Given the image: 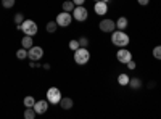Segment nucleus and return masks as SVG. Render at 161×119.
I'll use <instances>...</instances> for the list:
<instances>
[{"mask_svg": "<svg viewBox=\"0 0 161 119\" xmlns=\"http://www.w3.org/2000/svg\"><path fill=\"white\" fill-rule=\"evenodd\" d=\"M129 42H130V39H129V35H127L124 31L118 29V31H113V32H111V44H113L114 47L123 48V47H127Z\"/></svg>", "mask_w": 161, "mask_h": 119, "instance_id": "1", "label": "nucleus"}, {"mask_svg": "<svg viewBox=\"0 0 161 119\" xmlns=\"http://www.w3.org/2000/svg\"><path fill=\"white\" fill-rule=\"evenodd\" d=\"M73 58H74V63H76V64L84 66V64H87L89 60H90V51H89L86 47H79L77 50H74Z\"/></svg>", "mask_w": 161, "mask_h": 119, "instance_id": "2", "label": "nucleus"}, {"mask_svg": "<svg viewBox=\"0 0 161 119\" xmlns=\"http://www.w3.org/2000/svg\"><path fill=\"white\" fill-rule=\"evenodd\" d=\"M18 28H19V31L24 34V35H36L37 34V24H36V21H32V19H24L19 26H18Z\"/></svg>", "mask_w": 161, "mask_h": 119, "instance_id": "3", "label": "nucleus"}, {"mask_svg": "<svg viewBox=\"0 0 161 119\" xmlns=\"http://www.w3.org/2000/svg\"><path fill=\"white\" fill-rule=\"evenodd\" d=\"M71 15H73V19H76V21H79V23H84V21H87V18H89V11H87V8L82 7V5H76Z\"/></svg>", "mask_w": 161, "mask_h": 119, "instance_id": "4", "label": "nucleus"}, {"mask_svg": "<svg viewBox=\"0 0 161 119\" xmlns=\"http://www.w3.org/2000/svg\"><path fill=\"white\" fill-rule=\"evenodd\" d=\"M55 21H57V24L60 26V28H68V26L73 23V15L68 13V11H61V13L57 15Z\"/></svg>", "mask_w": 161, "mask_h": 119, "instance_id": "5", "label": "nucleus"}, {"mask_svg": "<svg viewBox=\"0 0 161 119\" xmlns=\"http://www.w3.org/2000/svg\"><path fill=\"white\" fill-rule=\"evenodd\" d=\"M61 92H60V89L58 87H50L48 90H47V100H48V103H52V105H60V100H61Z\"/></svg>", "mask_w": 161, "mask_h": 119, "instance_id": "6", "label": "nucleus"}, {"mask_svg": "<svg viewBox=\"0 0 161 119\" xmlns=\"http://www.w3.org/2000/svg\"><path fill=\"white\" fill-rule=\"evenodd\" d=\"M42 57H44V48H42V47L32 45V47L28 50V58H29V61H39V60H42Z\"/></svg>", "mask_w": 161, "mask_h": 119, "instance_id": "7", "label": "nucleus"}, {"mask_svg": "<svg viewBox=\"0 0 161 119\" xmlns=\"http://www.w3.org/2000/svg\"><path fill=\"white\" fill-rule=\"evenodd\" d=\"M98 28H100V31H102V32L111 34L113 31H116V21H113V19H110V18H105V19H102V21H100Z\"/></svg>", "mask_w": 161, "mask_h": 119, "instance_id": "8", "label": "nucleus"}, {"mask_svg": "<svg viewBox=\"0 0 161 119\" xmlns=\"http://www.w3.org/2000/svg\"><path fill=\"white\" fill-rule=\"evenodd\" d=\"M116 58H118V61H119V63L126 64V63H129V61L132 60V53H130V51H129L126 47H123V48H119V50H118Z\"/></svg>", "mask_w": 161, "mask_h": 119, "instance_id": "9", "label": "nucleus"}, {"mask_svg": "<svg viewBox=\"0 0 161 119\" xmlns=\"http://www.w3.org/2000/svg\"><path fill=\"white\" fill-rule=\"evenodd\" d=\"M48 100L45 98V100H36V103H34V111L37 113V114H45L47 111H48Z\"/></svg>", "mask_w": 161, "mask_h": 119, "instance_id": "10", "label": "nucleus"}, {"mask_svg": "<svg viewBox=\"0 0 161 119\" xmlns=\"http://www.w3.org/2000/svg\"><path fill=\"white\" fill-rule=\"evenodd\" d=\"M93 11H95V15H98V16H105L106 13H108V5L105 2H102V0H98V2H95V5H93Z\"/></svg>", "mask_w": 161, "mask_h": 119, "instance_id": "11", "label": "nucleus"}, {"mask_svg": "<svg viewBox=\"0 0 161 119\" xmlns=\"http://www.w3.org/2000/svg\"><path fill=\"white\" fill-rule=\"evenodd\" d=\"M73 106H74V101H73V98H69V97H61V100H60V108H61V110H64V111H69Z\"/></svg>", "mask_w": 161, "mask_h": 119, "instance_id": "12", "label": "nucleus"}, {"mask_svg": "<svg viewBox=\"0 0 161 119\" xmlns=\"http://www.w3.org/2000/svg\"><path fill=\"white\" fill-rule=\"evenodd\" d=\"M129 87L134 89V90H139L143 87V82H142V79L140 77H132L130 81H129Z\"/></svg>", "mask_w": 161, "mask_h": 119, "instance_id": "13", "label": "nucleus"}, {"mask_svg": "<svg viewBox=\"0 0 161 119\" xmlns=\"http://www.w3.org/2000/svg\"><path fill=\"white\" fill-rule=\"evenodd\" d=\"M34 45V41H32V35H24L21 39V47L26 48V50H29L31 47Z\"/></svg>", "mask_w": 161, "mask_h": 119, "instance_id": "14", "label": "nucleus"}, {"mask_svg": "<svg viewBox=\"0 0 161 119\" xmlns=\"http://www.w3.org/2000/svg\"><path fill=\"white\" fill-rule=\"evenodd\" d=\"M129 26V21H127V18L126 16H119L118 18V21H116V29H121V31H124L126 28Z\"/></svg>", "mask_w": 161, "mask_h": 119, "instance_id": "15", "label": "nucleus"}, {"mask_svg": "<svg viewBox=\"0 0 161 119\" xmlns=\"http://www.w3.org/2000/svg\"><path fill=\"white\" fill-rule=\"evenodd\" d=\"M58 28H60V26L57 24V21H48V23H47V26H45V29H47V32H48V34H55Z\"/></svg>", "mask_w": 161, "mask_h": 119, "instance_id": "16", "label": "nucleus"}, {"mask_svg": "<svg viewBox=\"0 0 161 119\" xmlns=\"http://www.w3.org/2000/svg\"><path fill=\"white\" fill-rule=\"evenodd\" d=\"M129 81H130V77H129L126 73H123V74L118 76V84L123 85V87H124V85H129Z\"/></svg>", "mask_w": 161, "mask_h": 119, "instance_id": "17", "label": "nucleus"}, {"mask_svg": "<svg viewBox=\"0 0 161 119\" xmlns=\"http://www.w3.org/2000/svg\"><path fill=\"white\" fill-rule=\"evenodd\" d=\"M74 7H76V5H74L73 0H66V2H63V5H61L63 11H68V13H73Z\"/></svg>", "mask_w": 161, "mask_h": 119, "instance_id": "18", "label": "nucleus"}, {"mask_svg": "<svg viewBox=\"0 0 161 119\" xmlns=\"http://www.w3.org/2000/svg\"><path fill=\"white\" fill-rule=\"evenodd\" d=\"M23 103H24V106H26V108H32V106H34V103H36V100H34V97L28 95V97L23 100Z\"/></svg>", "mask_w": 161, "mask_h": 119, "instance_id": "19", "label": "nucleus"}, {"mask_svg": "<svg viewBox=\"0 0 161 119\" xmlns=\"http://www.w3.org/2000/svg\"><path fill=\"white\" fill-rule=\"evenodd\" d=\"M37 116V113L34 111V108H26L24 110V117L26 119H34Z\"/></svg>", "mask_w": 161, "mask_h": 119, "instance_id": "20", "label": "nucleus"}, {"mask_svg": "<svg viewBox=\"0 0 161 119\" xmlns=\"http://www.w3.org/2000/svg\"><path fill=\"white\" fill-rule=\"evenodd\" d=\"M16 58H18V60H26V58H28V50L21 47V48L16 51Z\"/></svg>", "mask_w": 161, "mask_h": 119, "instance_id": "21", "label": "nucleus"}, {"mask_svg": "<svg viewBox=\"0 0 161 119\" xmlns=\"http://www.w3.org/2000/svg\"><path fill=\"white\" fill-rule=\"evenodd\" d=\"M15 3H16V0H2V7L7 8V10L13 8V5H15Z\"/></svg>", "mask_w": 161, "mask_h": 119, "instance_id": "22", "label": "nucleus"}, {"mask_svg": "<svg viewBox=\"0 0 161 119\" xmlns=\"http://www.w3.org/2000/svg\"><path fill=\"white\" fill-rule=\"evenodd\" d=\"M13 18H15L13 21H15V24H16V26H19V24L24 21V15H23V13H16V15L13 16Z\"/></svg>", "mask_w": 161, "mask_h": 119, "instance_id": "23", "label": "nucleus"}, {"mask_svg": "<svg viewBox=\"0 0 161 119\" xmlns=\"http://www.w3.org/2000/svg\"><path fill=\"white\" fill-rule=\"evenodd\" d=\"M153 58L161 60V45H158V47H155V48H153Z\"/></svg>", "mask_w": 161, "mask_h": 119, "instance_id": "24", "label": "nucleus"}, {"mask_svg": "<svg viewBox=\"0 0 161 119\" xmlns=\"http://www.w3.org/2000/svg\"><path fill=\"white\" fill-rule=\"evenodd\" d=\"M80 45H79V41H77V39H73V41H69V48L74 51V50H77Z\"/></svg>", "mask_w": 161, "mask_h": 119, "instance_id": "25", "label": "nucleus"}, {"mask_svg": "<svg viewBox=\"0 0 161 119\" xmlns=\"http://www.w3.org/2000/svg\"><path fill=\"white\" fill-rule=\"evenodd\" d=\"M77 41H79V45L80 47H86V48L89 47V39L87 37H80V39H77Z\"/></svg>", "mask_w": 161, "mask_h": 119, "instance_id": "26", "label": "nucleus"}, {"mask_svg": "<svg viewBox=\"0 0 161 119\" xmlns=\"http://www.w3.org/2000/svg\"><path fill=\"white\" fill-rule=\"evenodd\" d=\"M126 66H127V69H136V61H134V60H130L129 63H126Z\"/></svg>", "mask_w": 161, "mask_h": 119, "instance_id": "27", "label": "nucleus"}, {"mask_svg": "<svg viewBox=\"0 0 161 119\" xmlns=\"http://www.w3.org/2000/svg\"><path fill=\"white\" fill-rule=\"evenodd\" d=\"M137 3H139L140 7H147V5L150 3V0H137Z\"/></svg>", "mask_w": 161, "mask_h": 119, "instance_id": "28", "label": "nucleus"}, {"mask_svg": "<svg viewBox=\"0 0 161 119\" xmlns=\"http://www.w3.org/2000/svg\"><path fill=\"white\" fill-rule=\"evenodd\" d=\"M73 2H74V5H84L86 0H73Z\"/></svg>", "mask_w": 161, "mask_h": 119, "instance_id": "29", "label": "nucleus"}, {"mask_svg": "<svg viewBox=\"0 0 161 119\" xmlns=\"http://www.w3.org/2000/svg\"><path fill=\"white\" fill-rule=\"evenodd\" d=\"M42 68H44V69H45V71H48V69H50V64H48V63H45V64H44V66H42Z\"/></svg>", "mask_w": 161, "mask_h": 119, "instance_id": "30", "label": "nucleus"}, {"mask_svg": "<svg viewBox=\"0 0 161 119\" xmlns=\"http://www.w3.org/2000/svg\"><path fill=\"white\" fill-rule=\"evenodd\" d=\"M153 87H155V81H150L148 82V89H153Z\"/></svg>", "mask_w": 161, "mask_h": 119, "instance_id": "31", "label": "nucleus"}, {"mask_svg": "<svg viewBox=\"0 0 161 119\" xmlns=\"http://www.w3.org/2000/svg\"><path fill=\"white\" fill-rule=\"evenodd\" d=\"M102 2H105V3H108V2H110V0H102Z\"/></svg>", "mask_w": 161, "mask_h": 119, "instance_id": "32", "label": "nucleus"}, {"mask_svg": "<svg viewBox=\"0 0 161 119\" xmlns=\"http://www.w3.org/2000/svg\"><path fill=\"white\" fill-rule=\"evenodd\" d=\"M95 2H98V0H95Z\"/></svg>", "mask_w": 161, "mask_h": 119, "instance_id": "33", "label": "nucleus"}]
</instances>
